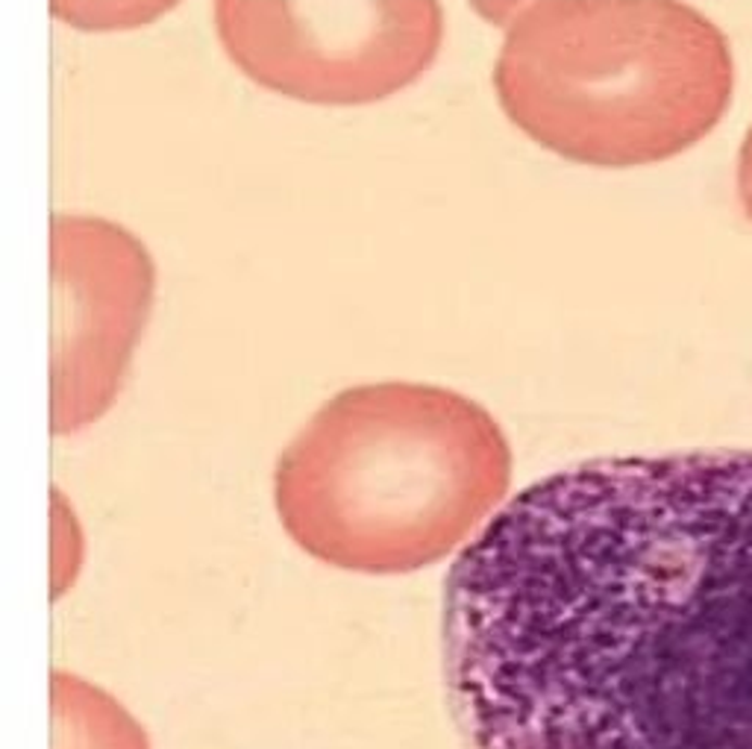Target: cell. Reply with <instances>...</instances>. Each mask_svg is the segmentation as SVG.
Masks as SVG:
<instances>
[{"mask_svg": "<svg viewBox=\"0 0 752 749\" xmlns=\"http://www.w3.org/2000/svg\"><path fill=\"white\" fill-rule=\"evenodd\" d=\"M444 673L471 749H752V450L529 485L447 579Z\"/></svg>", "mask_w": 752, "mask_h": 749, "instance_id": "obj_1", "label": "cell"}, {"mask_svg": "<svg viewBox=\"0 0 752 749\" xmlns=\"http://www.w3.org/2000/svg\"><path fill=\"white\" fill-rule=\"evenodd\" d=\"M512 447L471 397L424 383L347 388L274 467V509L338 571L412 573L465 547L503 505Z\"/></svg>", "mask_w": 752, "mask_h": 749, "instance_id": "obj_2", "label": "cell"}, {"mask_svg": "<svg viewBox=\"0 0 752 749\" xmlns=\"http://www.w3.org/2000/svg\"><path fill=\"white\" fill-rule=\"evenodd\" d=\"M494 91L538 148L591 168L691 150L726 115V33L682 0H532L503 27Z\"/></svg>", "mask_w": 752, "mask_h": 749, "instance_id": "obj_3", "label": "cell"}, {"mask_svg": "<svg viewBox=\"0 0 752 749\" xmlns=\"http://www.w3.org/2000/svg\"><path fill=\"white\" fill-rule=\"evenodd\" d=\"M212 30L259 89L365 107L424 77L444 41L438 0H212Z\"/></svg>", "mask_w": 752, "mask_h": 749, "instance_id": "obj_4", "label": "cell"}, {"mask_svg": "<svg viewBox=\"0 0 752 749\" xmlns=\"http://www.w3.org/2000/svg\"><path fill=\"white\" fill-rule=\"evenodd\" d=\"M50 435L89 429L118 403L148 333L156 262L106 215L57 212L48 224Z\"/></svg>", "mask_w": 752, "mask_h": 749, "instance_id": "obj_5", "label": "cell"}, {"mask_svg": "<svg viewBox=\"0 0 752 749\" xmlns=\"http://www.w3.org/2000/svg\"><path fill=\"white\" fill-rule=\"evenodd\" d=\"M50 749H153L124 702L77 673L50 671Z\"/></svg>", "mask_w": 752, "mask_h": 749, "instance_id": "obj_6", "label": "cell"}, {"mask_svg": "<svg viewBox=\"0 0 752 749\" xmlns=\"http://www.w3.org/2000/svg\"><path fill=\"white\" fill-rule=\"evenodd\" d=\"M183 0H48L50 18L77 33H133L153 27Z\"/></svg>", "mask_w": 752, "mask_h": 749, "instance_id": "obj_7", "label": "cell"}, {"mask_svg": "<svg viewBox=\"0 0 752 749\" xmlns=\"http://www.w3.org/2000/svg\"><path fill=\"white\" fill-rule=\"evenodd\" d=\"M86 559V538L65 494L50 488V600H60L77 582Z\"/></svg>", "mask_w": 752, "mask_h": 749, "instance_id": "obj_8", "label": "cell"}, {"mask_svg": "<svg viewBox=\"0 0 752 749\" xmlns=\"http://www.w3.org/2000/svg\"><path fill=\"white\" fill-rule=\"evenodd\" d=\"M738 198H741L747 217L752 221V127L747 129L741 150H738Z\"/></svg>", "mask_w": 752, "mask_h": 749, "instance_id": "obj_9", "label": "cell"}, {"mask_svg": "<svg viewBox=\"0 0 752 749\" xmlns=\"http://www.w3.org/2000/svg\"><path fill=\"white\" fill-rule=\"evenodd\" d=\"M532 3V0H471L476 15H482L486 21H491L494 27H505L512 15H515L521 7Z\"/></svg>", "mask_w": 752, "mask_h": 749, "instance_id": "obj_10", "label": "cell"}]
</instances>
